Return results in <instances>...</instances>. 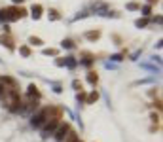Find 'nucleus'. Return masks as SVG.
<instances>
[{"instance_id": "obj_1", "label": "nucleus", "mask_w": 163, "mask_h": 142, "mask_svg": "<svg viewBox=\"0 0 163 142\" xmlns=\"http://www.w3.org/2000/svg\"><path fill=\"white\" fill-rule=\"evenodd\" d=\"M59 120H61V117H48V121H46V125H44L42 135H44V136L53 135V133H55V129H57V125H59Z\"/></svg>"}, {"instance_id": "obj_2", "label": "nucleus", "mask_w": 163, "mask_h": 142, "mask_svg": "<svg viewBox=\"0 0 163 142\" xmlns=\"http://www.w3.org/2000/svg\"><path fill=\"white\" fill-rule=\"evenodd\" d=\"M46 121H48V112H46V108L42 112H38L36 116H32V120H31V125L32 127H42Z\"/></svg>"}, {"instance_id": "obj_3", "label": "nucleus", "mask_w": 163, "mask_h": 142, "mask_svg": "<svg viewBox=\"0 0 163 142\" xmlns=\"http://www.w3.org/2000/svg\"><path fill=\"white\" fill-rule=\"evenodd\" d=\"M66 133H70V125H68V123H61V125H57V129H55V138L57 140H65L68 135Z\"/></svg>"}, {"instance_id": "obj_4", "label": "nucleus", "mask_w": 163, "mask_h": 142, "mask_svg": "<svg viewBox=\"0 0 163 142\" xmlns=\"http://www.w3.org/2000/svg\"><path fill=\"white\" fill-rule=\"evenodd\" d=\"M0 83H2V85H10L12 89H15V80H13V78H8V76H2V78H0Z\"/></svg>"}, {"instance_id": "obj_5", "label": "nucleus", "mask_w": 163, "mask_h": 142, "mask_svg": "<svg viewBox=\"0 0 163 142\" xmlns=\"http://www.w3.org/2000/svg\"><path fill=\"white\" fill-rule=\"evenodd\" d=\"M29 95H31V99H32V97H34L36 101L40 99V93H38V89H36V85H31V87H29Z\"/></svg>"}, {"instance_id": "obj_6", "label": "nucleus", "mask_w": 163, "mask_h": 142, "mask_svg": "<svg viewBox=\"0 0 163 142\" xmlns=\"http://www.w3.org/2000/svg\"><path fill=\"white\" fill-rule=\"evenodd\" d=\"M40 15H42V6H38V4H36V6H32V17H34V19H38Z\"/></svg>"}, {"instance_id": "obj_7", "label": "nucleus", "mask_w": 163, "mask_h": 142, "mask_svg": "<svg viewBox=\"0 0 163 142\" xmlns=\"http://www.w3.org/2000/svg\"><path fill=\"white\" fill-rule=\"evenodd\" d=\"M97 80H99V76H97L95 72H89V74H87V82H89V83L95 85V83H97Z\"/></svg>"}, {"instance_id": "obj_8", "label": "nucleus", "mask_w": 163, "mask_h": 142, "mask_svg": "<svg viewBox=\"0 0 163 142\" xmlns=\"http://www.w3.org/2000/svg\"><path fill=\"white\" fill-rule=\"evenodd\" d=\"M65 142H78V136H76V133H74V131H70V133H68V136L65 138Z\"/></svg>"}, {"instance_id": "obj_9", "label": "nucleus", "mask_w": 163, "mask_h": 142, "mask_svg": "<svg viewBox=\"0 0 163 142\" xmlns=\"http://www.w3.org/2000/svg\"><path fill=\"white\" fill-rule=\"evenodd\" d=\"M97 99H99V93H91V95H89V97L85 99V102H87V104H91V102H95Z\"/></svg>"}, {"instance_id": "obj_10", "label": "nucleus", "mask_w": 163, "mask_h": 142, "mask_svg": "<svg viewBox=\"0 0 163 142\" xmlns=\"http://www.w3.org/2000/svg\"><path fill=\"white\" fill-rule=\"evenodd\" d=\"M99 36H101V32H99V31H95V32H87V34H85V38H87V40H97Z\"/></svg>"}, {"instance_id": "obj_11", "label": "nucleus", "mask_w": 163, "mask_h": 142, "mask_svg": "<svg viewBox=\"0 0 163 142\" xmlns=\"http://www.w3.org/2000/svg\"><path fill=\"white\" fill-rule=\"evenodd\" d=\"M63 63H65V64H68V66H76V61H74V57H66Z\"/></svg>"}, {"instance_id": "obj_12", "label": "nucleus", "mask_w": 163, "mask_h": 142, "mask_svg": "<svg viewBox=\"0 0 163 142\" xmlns=\"http://www.w3.org/2000/svg\"><path fill=\"white\" fill-rule=\"evenodd\" d=\"M19 51H21V55H25V57H29V55H31V50H29L27 45H25V47H21Z\"/></svg>"}, {"instance_id": "obj_13", "label": "nucleus", "mask_w": 163, "mask_h": 142, "mask_svg": "<svg viewBox=\"0 0 163 142\" xmlns=\"http://www.w3.org/2000/svg\"><path fill=\"white\" fill-rule=\"evenodd\" d=\"M31 44H32V45H42V40H40V38H34V36H32V38H31Z\"/></svg>"}, {"instance_id": "obj_14", "label": "nucleus", "mask_w": 163, "mask_h": 142, "mask_svg": "<svg viewBox=\"0 0 163 142\" xmlns=\"http://www.w3.org/2000/svg\"><path fill=\"white\" fill-rule=\"evenodd\" d=\"M146 25H148L146 19H138V21H137V27H146Z\"/></svg>"}, {"instance_id": "obj_15", "label": "nucleus", "mask_w": 163, "mask_h": 142, "mask_svg": "<svg viewBox=\"0 0 163 142\" xmlns=\"http://www.w3.org/2000/svg\"><path fill=\"white\" fill-rule=\"evenodd\" d=\"M72 87H74V89H78V91H82V83H80L78 80H74V82H72Z\"/></svg>"}, {"instance_id": "obj_16", "label": "nucleus", "mask_w": 163, "mask_h": 142, "mask_svg": "<svg viewBox=\"0 0 163 142\" xmlns=\"http://www.w3.org/2000/svg\"><path fill=\"white\" fill-rule=\"evenodd\" d=\"M63 45H65V47H74V42H72V40H65Z\"/></svg>"}, {"instance_id": "obj_17", "label": "nucleus", "mask_w": 163, "mask_h": 142, "mask_svg": "<svg viewBox=\"0 0 163 142\" xmlns=\"http://www.w3.org/2000/svg\"><path fill=\"white\" fill-rule=\"evenodd\" d=\"M44 53H46V55H55L57 51H55V50H44Z\"/></svg>"}, {"instance_id": "obj_18", "label": "nucleus", "mask_w": 163, "mask_h": 142, "mask_svg": "<svg viewBox=\"0 0 163 142\" xmlns=\"http://www.w3.org/2000/svg\"><path fill=\"white\" fill-rule=\"evenodd\" d=\"M127 8H129V10H138V4H135V2H133V4H129Z\"/></svg>"}, {"instance_id": "obj_19", "label": "nucleus", "mask_w": 163, "mask_h": 142, "mask_svg": "<svg viewBox=\"0 0 163 142\" xmlns=\"http://www.w3.org/2000/svg\"><path fill=\"white\" fill-rule=\"evenodd\" d=\"M50 13H51V19H59V15H57V12H55V10H51Z\"/></svg>"}, {"instance_id": "obj_20", "label": "nucleus", "mask_w": 163, "mask_h": 142, "mask_svg": "<svg viewBox=\"0 0 163 142\" xmlns=\"http://www.w3.org/2000/svg\"><path fill=\"white\" fill-rule=\"evenodd\" d=\"M112 59H114V61H122V59H123V55H114Z\"/></svg>"}, {"instance_id": "obj_21", "label": "nucleus", "mask_w": 163, "mask_h": 142, "mask_svg": "<svg viewBox=\"0 0 163 142\" xmlns=\"http://www.w3.org/2000/svg\"><path fill=\"white\" fill-rule=\"evenodd\" d=\"M142 12H144V13L148 15V13H150V6H144V8H142Z\"/></svg>"}, {"instance_id": "obj_22", "label": "nucleus", "mask_w": 163, "mask_h": 142, "mask_svg": "<svg viewBox=\"0 0 163 142\" xmlns=\"http://www.w3.org/2000/svg\"><path fill=\"white\" fill-rule=\"evenodd\" d=\"M13 2H23V0H13Z\"/></svg>"}, {"instance_id": "obj_23", "label": "nucleus", "mask_w": 163, "mask_h": 142, "mask_svg": "<svg viewBox=\"0 0 163 142\" xmlns=\"http://www.w3.org/2000/svg\"><path fill=\"white\" fill-rule=\"evenodd\" d=\"M150 2H157V0H150Z\"/></svg>"}]
</instances>
